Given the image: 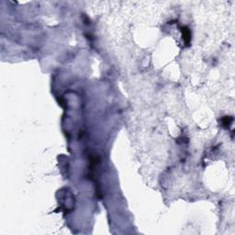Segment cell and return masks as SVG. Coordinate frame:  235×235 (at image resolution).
Masks as SVG:
<instances>
[{"instance_id": "1", "label": "cell", "mask_w": 235, "mask_h": 235, "mask_svg": "<svg viewBox=\"0 0 235 235\" xmlns=\"http://www.w3.org/2000/svg\"><path fill=\"white\" fill-rule=\"evenodd\" d=\"M181 29H182V33H183V40L187 43V45H188L191 40V34H190L189 29L187 27H182Z\"/></svg>"}, {"instance_id": "2", "label": "cell", "mask_w": 235, "mask_h": 235, "mask_svg": "<svg viewBox=\"0 0 235 235\" xmlns=\"http://www.w3.org/2000/svg\"><path fill=\"white\" fill-rule=\"evenodd\" d=\"M221 122H222V125L224 127H229L232 122V117H224Z\"/></svg>"}]
</instances>
